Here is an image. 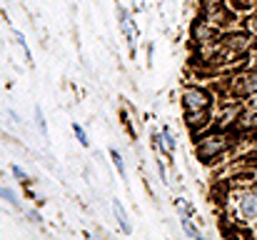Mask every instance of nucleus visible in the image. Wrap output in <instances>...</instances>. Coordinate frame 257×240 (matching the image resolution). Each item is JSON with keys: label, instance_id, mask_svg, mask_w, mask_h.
<instances>
[{"label": "nucleus", "instance_id": "f257e3e1", "mask_svg": "<svg viewBox=\"0 0 257 240\" xmlns=\"http://www.w3.org/2000/svg\"><path fill=\"white\" fill-rule=\"evenodd\" d=\"M225 213L230 223L252 228L257 235V183L232 180V185L225 188Z\"/></svg>", "mask_w": 257, "mask_h": 240}, {"label": "nucleus", "instance_id": "f03ea898", "mask_svg": "<svg viewBox=\"0 0 257 240\" xmlns=\"http://www.w3.org/2000/svg\"><path fill=\"white\" fill-rule=\"evenodd\" d=\"M237 140L240 138H237V133L232 128L212 125L205 133L195 135V158L200 160L202 165H215L237 145Z\"/></svg>", "mask_w": 257, "mask_h": 240}, {"label": "nucleus", "instance_id": "7ed1b4c3", "mask_svg": "<svg viewBox=\"0 0 257 240\" xmlns=\"http://www.w3.org/2000/svg\"><path fill=\"white\" fill-rule=\"evenodd\" d=\"M217 100H235V103H247L252 95H257V70L240 65L225 85H217Z\"/></svg>", "mask_w": 257, "mask_h": 240}, {"label": "nucleus", "instance_id": "20e7f679", "mask_svg": "<svg viewBox=\"0 0 257 240\" xmlns=\"http://www.w3.org/2000/svg\"><path fill=\"white\" fill-rule=\"evenodd\" d=\"M180 108L182 115L202 113V110H215L217 108V93L212 85L202 83H185L180 88Z\"/></svg>", "mask_w": 257, "mask_h": 240}, {"label": "nucleus", "instance_id": "39448f33", "mask_svg": "<svg viewBox=\"0 0 257 240\" xmlns=\"http://www.w3.org/2000/svg\"><path fill=\"white\" fill-rule=\"evenodd\" d=\"M115 13H117V25H120V33L130 48V55L135 58V48H138V38H140V28L138 23L133 20V13L122 5V3H115Z\"/></svg>", "mask_w": 257, "mask_h": 240}, {"label": "nucleus", "instance_id": "423d86ee", "mask_svg": "<svg viewBox=\"0 0 257 240\" xmlns=\"http://www.w3.org/2000/svg\"><path fill=\"white\" fill-rule=\"evenodd\" d=\"M217 35H220V30L212 28L210 20H207L202 13H197V15L192 18V23H190V40H192L195 48H202V45L212 43Z\"/></svg>", "mask_w": 257, "mask_h": 240}, {"label": "nucleus", "instance_id": "0eeeda50", "mask_svg": "<svg viewBox=\"0 0 257 240\" xmlns=\"http://www.w3.org/2000/svg\"><path fill=\"white\" fill-rule=\"evenodd\" d=\"M112 215H115V220H117L120 230H122L125 235H130V233H133V223H130V215H127L125 205H122L117 198H112Z\"/></svg>", "mask_w": 257, "mask_h": 240}, {"label": "nucleus", "instance_id": "6e6552de", "mask_svg": "<svg viewBox=\"0 0 257 240\" xmlns=\"http://www.w3.org/2000/svg\"><path fill=\"white\" fill-rule=\"evenodd\" d=\"M160 138H163V148H165V158L172 160V155L177 153V138H175V133H172V128L165 123L163 128H160Z\"/></svg>", "mask_w": 257, "mask_h": 240}, {"label": "nucleus", "instance_id": "1a4fd4ad", "mask_svg": "<svg viewBox=\"0 0 257 240\" xmlns=\"http://www.w3.org/2000/svg\"><path fill=\"white\" fill-rule=\"evenodd\" d=\"M180 228H182V233H185L187 238L202 240V230L195 225V218H190V215H180Z\"/></svg>", "mask_w": 257, "mask_h": 240}, {"label": "nucleus", "instance_id": "9d476101", "mask_svg": "<svg viewBox=\"0 0 257 240\" xmlns=\"http://www.w3.org/2000/svg\"><path fill=\"white\" fill-rule=\"evenodd\" d=\"M107 155H110V163H112V168L117 170V175H120V178H125V175H127V165H125V158H122V153H120L117 148H110V150H107Z\"/></svg>", "mask_w": 257, "mask_h": 240}, {"label": "nucleus", "instance_id": "9b49d317", "mask_svg": "<svg viewBox=\"0 0 257 240\" xmlns=\"http://www.w3.org/2000/svg\"><path fill=\"white\" fill-rule=\"evenodd\" d=\"M0 200H5V203H8L10 208H15V210H23V203H20L18 193L10 190V188H5V185H0Z\"/></svg>", "mask_w": 257, "mask_h": 240}, {"label": "nucleus", "instance_id": "f8f14e48", "mask_svg": "<svg viewBox=\"0 0 257 240\" xmlns=\"http://www.w3.org/2000/svg\"><path fill=\"white\" fill-rule=\"evenodd\" d=\"M13 38H15V43L25 50V63L28 65H33V53H30V45H28V40H25V35H23V30H18V28H13Z\"/></svg>", "mask_w": 257, "mask_h": 240}, {"label": "nucleus", "instance_id": "ddd939ff", "mask_svg": "<svg viewBox=\"0 0 257 240\" xmlns=\"http://www.w3.org/2000/svg\"><path fill=\"white\" fill-rule=\"evenodd\" d=\"M175 208H177V215H190V218L197 215L195 205H192L187 198H175Z\"/></svg>", "mask_w": 257, "mask_h": 240}, {"label": "nucleus", "instance_id": "4468645a", "mask_svg": "<svg viewBox=\"0 0 257 240\" xmlns=\"http://www.w3.org/2000/svg\"><path fill=\"white\" fill-rule=\"evenodd\" d=\"M73 135H75V140H78L83 148H90V135L85 133V128H83L80 123H73Z\"/></svg>", "mask_w": 257, "mask_h": 240}, {"label": "nucleus", "instance_id": "2eb2a0df", "mask_svg": "<svg viewBox=\"0 0 257 240\" xmlns=\"http://www.w3.org/2000/svg\"><path fill=\"white\" fill-rule=\"evenodd\" d=\"M242 28H245V30H247V33H250V35L257 40V10L242 18Z\"/></svg>", "mask_w": 257, "mask_h": 240}, {"label": "nucleus", "instance_id": "dca6fc26", "mask_svg": "<svg viewBox=\"0 0 257 240\" xmlns=\"http://www.w3.org/2000/svg\"><path fill=\"white\" fill-rule=\"evenodd\" d=\"M35 125H38L40 135L48 138V123H45V115H43V108L40 105H35Z\"/></svg>", "mask_w": 257, "mask_h": 240}, {"label": "nucleus", "instance_id": "f3484780", "mask_svg": "<svg viewBox=\"0 0 257 240\" xmlns=\"http://www.w3.org/2000/svg\"><path fill=\"white\" fill-rule=\"evenodd\" d=\"M150 145H153V150H155L158 155H163V158H165V148H163V138H160V130H153V133H150Z\"/></svg>", "mask_w": 257, "mask_h": 240}, {"label": "nucleus", "instance_id": "a211bd4d", "mask_svg": "<svg viewBox=\"0 0 257 240\" xmlns=\"http://www.w3.org/2000/svg\"><path fill=\"white\" fill-rule=\"evenodd\" d=\"M225 3H227V0H197V8H200V13H210V10L225 5Z\"/></svg>", "mask_w": 257, "mask_h": 240}, {"label": "nucleus", "instance_id": "6ab92c4d", "mask_svg": "<svg viewBox=\"0 0 257 240\" xmlns=\"http://www.w3.org/2000/svg\"><path fill=\"white\" fill-rule=\"evenodd\" d=\"M155 165H158V173H160L163 185H170V175H168V168H165V163H163V155H158V158H155Z\"/></svg>", "mask_w": 257, "mask_h": 240}, {"label": "nucleus", "instance_id": "aec40b11", "mask_svg": "<svg viewBox=\"0 0 257 240\" xmlns=\"http://www.w3.org/2000/svg\"><path fill=\"white\" fill-rule=\"evenodd\" d=\"M10 173H13V175H15L20 183H30V180H33V178H30V175H28V173H25L20 165H10Z\"/></svg>", "mask_w": 257, "mask_h": 240}, {"label": "nucleus", "instance_id": "412c9836", "mask_svg": "<svg viewBox=\"0 0 257 240\" xmlns=\"http://www.w3.org/2000/svg\"><path fill=\"white\" fill-rule=\"evenodd\" d=\"M25 218H28L30 223H35V225H40V223H43V215H40L38 210H25Z\"/></svg>", "mask_w": 257, "mask_h": 240}, {"label": "nucleus", "instance_id": "4be33fe9", "mask_svg": "<svg viewBox=\"0 0 257 240\" xmlns=\"http://www.w3.org/2000/svg\"><path fill=\"white\" fill-rule=\"evenodd\" d=\"M133 10L135 13H143L145 10V0H133Z\"/></svg>", "mask_w": 257, "mask_h": 240}, {"label": "nucleus", "instance_id": "5701e85b", "mask_svg": "<svg viewBox=\"0 0 257 240\" xmlns=\"http://www.w3.org/2000/svg\"><path fill=\"white\" fill-rule=\"evenodd\" d=\"M247 103H250V105H255V108H257V95H252V98H250Z\"/></svg>", "mask_w": 257, "mask_h": 240}]
</instances>
